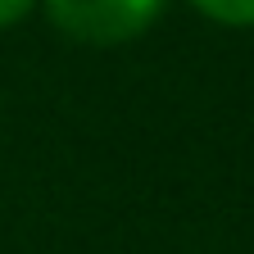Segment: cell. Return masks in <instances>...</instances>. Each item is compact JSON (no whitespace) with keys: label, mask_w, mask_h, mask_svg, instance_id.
I'll use <instances>...</instances> for the list:
<instances>
[{"label":"cell","mask_w":254,"mask_h":254,"mask_svg":"<svg viewBox=\"0 0 254 254\" xmlns=\"http://www.w3.org/2000/svg\"><path fill=\"white\" fill-rule=\"evenodd\" d=\"M32 5H37V0H0V27H14Z\"/></svg>","instance_id":"obj_3"},{"label":"cell","mask_w":254,"mask_h":254,"mask_svg":"<svg viewBox=\"0 0 254 254\" xmlns=\"http://www.w3.org/2000/svg\"><path fill=\"white\" fill-rule=\"evenodd\" d=\"M164 0H46L50 23L82 46H123L159 18Z\"/></svg>","instance_id":"obj_1"},{"label":"cell","mask_w":254,"mask_h":254,"mask_svg":"<svg viewBox=\"0 0 254 254\" xmlns=\"http://www.w3.org/2000/svg\"><path fill=\"white\" fill-rule=\"evenodd\" d=\"M190 5L222 27H254V0H190Z\"/></svg>","instance_id":"obj_2"}]
</instances>
